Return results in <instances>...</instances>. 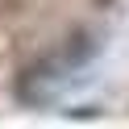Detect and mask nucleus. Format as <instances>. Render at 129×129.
<instances>
[{
	"label": "nucleus",
	"mask_w": 129,
	"mask_h": 129,
	"mask_svg": "<svg viewBox=\"0 0 129 129\" xmlns=\"http://www.w3.org/2000/svg\"><path fill=\"white\" fill-rule=\"evenodd\" d=\"M104 4H108V0H104Z\"/></svg>",
	"instance_id": "nucleus-1"
}]
</instances>
